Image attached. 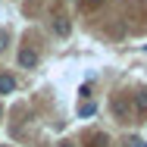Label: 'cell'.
<instances>
[{
    "instance_id": "6da1fadb",
    "label": "cell",
    "mask_w": 147,
    "mask_h": 147,
    "mask_svg": "<svg viewBox=\"0 0 147 147\" xmlns=\"http://www.w3.org/2000/svg\"><path fill=\"white\" fill-rule=\"evenodd\" d=\"M16 63H19L22 69H34V66H38V53H34L31 47H22V50L16 53Z\"/></svg>"
},
{
    "instance_id": "7a4b0ae2",
    "label": "cell",
    "mask_w": 147,
    "mask_h": 147,
    "mask_svg": "<svg viewBox=\"0 0 147 147\" xmlns=\"http://www.w3.org/2000/svg\"><path fill=\"white\" fill-rule=\"evenodd\" d=\"M16 91V78L9 72H0V94H13Z\"/></svg>"
},
{
    "instance_id": "3957f363",
    "label": "cell",
    "mask_w": 147,
    "mask_h": 147,
    "mask_svg": "<svg viewBox=\"0 0 147 147\" xmlns=\"http://www.w3.org/2000/svg\"><path fill=\"white\" fill-rule=\"evenodd\" d=\"M53 31H57V34H63V38H66V34L72 31V25H69V22H66L63 16H57V19H53Z\"/></svg>"
},
{
    "instance_id": "277c9868",
    "label": "cell",
    "mask_w": 147,
    "mask_h": 147,
    "mask_svg": "<svg viewBox=\"0 0 147 147\" xmlns=\"http://www.w3.org/2000/svg\"><path fill=\"white\" fill-rule=\"evenodd\" d=\"M78 116H82V119L97 116V103H82V107H78Z\"/></svg>"
},
{
    "instance_id": "5b68a950",
    "label": "cell",
    "mask_w": 147,
    "mask_h": 147,
    "mask_svg": "<svg viewBox=\"0 0 147 147\" xmlns=\"http://www.w3.org/2000/svg\"><path fill=\"white\" fill-rule=\"evenodd\" d=\"M135 103H138V110H144V113H147V91H138Z\"/></svg>"
},
{
    "instance_id": "8992f818",
    "label": "cell",
    "mask_w": 147,
    "mask_h": 147,
    "mask_svg": "<svg viewBox=\"0 0 147 147\" xmlns=\"http://www.w3.org/2000/svg\"><path fill=\"white\" fill-rule=\"evenodd\" d=\"M6 44H9V34H6V31H0V50H6Z\"/></svg>"
},
{
    "instance_id": "52a82bcc",
    "label": "cell",
    "mask_w": 147,
    "mask_h": 147,
    "mask_svg": "<svg viewBox=\"0 0 147 147\" xmlns=\"http://www.w3.org/2000/svg\"><path fill=\"white\" fill-rule=\"evenodd\" d=\"M128 147H147V141H138V138H131V141H128Z\"/></svg>"
},
{
    "instance_id": "ba28073f",
    "label": "cell",
    "mask_w": 147,
    "mask_h": 147,
    "mask_svg": "<svg viewBox=\"0 0 147 147\" xmlns=\"http://www.w3.org/2000/svg\"><path fill=\"white\" fill-rule=\"evenodd\" d=\"M57 147H72V144H69V141H63V144H57Z\"/></svg>"
},
{
    "instance_id": "9c48e42d",
    "label": "cell",
    "mask_w": 147,
    "mask_h": 147,
    "mask_svg": "<svg viewBox=\"0 0 147 147\" xmlns=\"http://www.w3.org/2000/svg\"><path fill=\"white\" fill-rule=\"evenodd\" d=\"M85 3H100V0H85Z\"/></svg>"
},
{
    "instance_id": "30bf717a",
    "label": "cell",
    "mask_w": 147,
    "mask_h": 147,
    "mask_svg": "<svg viewBox=\"0 0 147 147\" xmlns=\"http://www.w3.org/2000/svg\"><path fill=\"white\" fill-rule=\"evenodd\" d=\"M0 113H3V110H0Z\"/></svg>"
}]
</instances>
